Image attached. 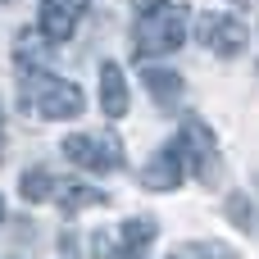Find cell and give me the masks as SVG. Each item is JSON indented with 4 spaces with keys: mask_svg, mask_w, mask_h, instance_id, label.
Returning a JSON list of instances; mask_svg holds the SVG:
<instances>
[{
    "mask_svg": "<svg viewBox=\"0 0 259 259\" xmlns=\"http://www.w3.org/2000/svg\"><path fill=\"white\" fill-rule=\"evenodd\" d=\"M223 214H228V223L241 228V232H255L259 228V205L246 196V191H232V196L223 200Z\"/></svg>",
    "mask_w": 259,
    "mask_h": 259,
    "instance_id": "12",
    "label": "cell"
},
{
    "mask_svg": "<svg viewBox=\"0 0 259 259\" xmlns=\"http://www.w3.org/2000/svg\"><path fill=\"white\" fill-rule=\"evenodd\" d=\"M137 59H155V55H173L187 41V9L182 5H159L150 14L137 18Z\"/></svg>",
    "mask_w": 259,
    "mask_h": 259,
    "instance_id": "2",
    "label": "cell"
},
{
    "mask_svg": "<svg viewBox=\"0 0 259 259\" xmlns=\"http://www.w3.org/2000/svg\"><path fill=\"white\" fill-rule=\"evenodd\" d=\"M59 150L68 155V164H77L87 173H114V168H123V141L114 132H77V137H64Z\"/></svg>",
    "mask_w": 259,
    "mask_h": 259,
    "instance_id": "3",
    "label": "cell"
},
{
    "mask_svg": "<svg viewBox=\"0 0 259 259\" xmlns=\"http://www.w3.org/2000/svg\"><path fill=\"white\" fill-rule=\"evenodd\" d=\"M173 141H178V150L187 159V173H196L200 182H214L219 178V146H214V132L200 118H187Z\"/></svg>",
    "mask_w": 259,
    "mask_h": 259,
    "instance_id": "4",
    "label": "cell"
},
{
    "mask_svg": "<svg viewBox=\"0 0 259 259\" xmlns=\"http://www.w3.org/2000/svg\"><path fill=\"white\" fill-rule=\"evenodd\" d=\"M196 41H200L205 50L232 59V55L246 50L250 32H246V23H241L237 14H200V23H196Z\"/></svg>",
    "mask_w": 259,
    "mask_h": 259,
    "instance_id": "5",
    "label": "cell"
},
{
    "mask_svg": "<svg viewBox=\"0 0 259 259\" xmlns=\"http://www.w3.org/2000/svg\"><path fill=\"white\" fill-rule=\"evenodd\" d=\"M18 105L27 114H41V118H77L82 105H87V96H82V87L46 73V68H32V73H23Z\"/></svg>",
    "mask_w": 259,
    "mask_h": 259,
    "instance_id": "1",
    "label": "cell"
},
{
    "mask_svg": "<svg viewBox=\"0 0 259 259\" xmlns=\"http://www.w3.org/2000/svg\"><path fill=\"white\" fill-rule=\"evenodd\" d=\"M0 219H5V200H0Z\"/></svg>",
    "mask_w": 259,
    "mask_h": 259,
    "instance_id": "19",
    "label": "cell"
},
{
    "mask_svg": "<svg viewBox=\"0 0 259 259\" xmlns=\"http://www.w3.org/2000/svg\"><path fill=\"white\" fill-rule=\"evenodd\" d=\"M141 87L155 96V105H164V109H173L178 100H182V77L173 73V68H141Z\"/></svg>",
    "mask_w": 259,
    "mask_h": 259,
    "instance_id": "10",
    "label": "cell"
},
{
    "mask_svg": "<svg viewBox=\"0 0 259 259\" xmlns=\"http://www.w3.org/2000/svg\"><path fill=\"white\" fill-rule=\"evenodd\" d=\"M118 250H123V241H118V232H105V228H100V232L91 237V255H96V259H114Z\"/></svg>",
    "mask_w": 259,
    "mask_h": 259,
    "instance_id": "15",
    "label": "cell"
},
{
    "mask_svg": "<svg viewBox=\"0 0 259 259\" xmlns=\"http://www.w3.org/2000/svg\"><path fill=\"white\" fill-rule=\"evenodd\" d=\"M132 5H137V9H141V14H150V9H159V5H164V0H132Z\"/></svg>",
    "mask_w": 259,
    "mask_h": 259,
    "instance_id": "18",
    "label": "cell"
},
{
    "mask_svg": "<svg viewBox=\"0 0 259 259\" xmlns=\"http://www.w3.org/2000/svg\"><path fill=\"white\" fill-rule=\"evenodd\" d=\"M59 187H55V178L46 173V168H27L23 178H18V196L27 200V205H41V200H50Z\"/></svg>",
    "mask_w": 259,
    "mask_h": 259,
    "instance_id": "14",
    "label": "cell"
},
{
    "mask_svg": "<svg viewBox=\"0 0 259 259\" xmlns=\"http://www.w3.org/2000/svg\"><path fill=\"white\" fill-rule=\"evenodd\" d=\"M168 259H209V246L205 241H191V246H178Z\"/></svg>",
    "mask_w": 259,
    "mask_h": 259,
    "instance_id": "16",
    "label": "cell"
},
{
    "mask_svg": "<svg viewBox=\"0 0 259 259\" xmlns=\"http://www.w3.org/2000/svg\"><path fill=\"white\" fill-rule=\"evenodd\" d=\"M46 41H50V36H32L27 27L18 32V50H14L18 73H27V68H46Z\"/></svg>",
    "mask_w": 259,
    "mask_h": 259,
    "instance_id": "13",
    "label": "cell"
},
{
    "mask_svg": "<svg viewBox=\"0 0 259 259\" xmlns=\"http://www.w3.org/2000/svg\"><path fill=\"white\" fill-rule=\"evenodd\" d=\"M187 178V159L178 150V141H168L159 155H150V164L141 168V187L146 191H178Z\"/></svg>",
    "mask_w": 259,
    "mask_h": 259,
    "instance_id": "6",
    "label": "cell"
},
{
    "mask_svg": "<svg viewBox=\"0 0 259 259\" xmlns=\"http://www.w3.org/2000/svg\"><path fill=\"white\" fill-rule=\"evenodd\" d=\"M82 18H87V0H41V14H36L41 36L50 41H68L82 27Z\"/></svg>",
    "mask_w": 259,
    "mask_h": 259,
    "instance_id": "7",
    "label": "cell"
},
{
    "mask_svg": "<svg viewBox=\"0 0 259 259\" xmlns=\"http://www.w3.org/2000/svg\"><path fill=\"white\" fill-rule=\"evenodd\" d=\"M205 246H209V259H241L237 250H228L223 241H205Z\"/></svg>",
    "mask_w": 259,
    "mask_h": 259,
    "instance_id": "17",
    "label": "cell"
},
{
    "mask_svg": "<svg viewBox=\"0 0 259 259\" xmlns=\"http://www.w3.org/2000/svg\"><path fill=\"white\" fill-rule=\"evenodd\" d=\"M55 200H59V209H64V214H82V209H100V205H109V196H105V191L82 187V182L59 187V191H55Z\"/></svg>",
    "mask_w": 259,
    "mask_h": 259,
    "instance_id": "11",
    "label": "cell"
},
{
    "mask_svg": "<svg viewBox=\"0 0 259 259\" xmlns=\"http://www.w3.org/2000/svg\"><path fill=\"white\" fill-rule=\"evenodd\" d=\"M100 109L105 118H123L127 114V82H123V68L118 64H100Z\"/></svg>",
    "mask_w": 259,
    "mask_h": 259,
    "instance_id": "8",
    "label": "cell"
},
{
    "mask_svg": "<svg viewBox=\"0 0 259 259\" xmlns=\"http://www.w3.org/2000/svg\"><path fill=\"white\" fill-rule=\"evenodd\" d=\"M155 232H159V223H155L150 214H146V219H141V214H137V219H127V223L118 228V241H123L118 259H141V255H146V246L155 241Z\"/></svg>",
    "mask_w": 259,
    "mask_h": 259,
    "instance_id": "9",
    "label": "cell"
}]
</instances>
